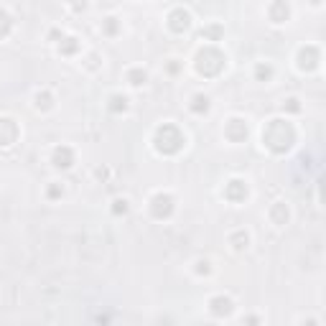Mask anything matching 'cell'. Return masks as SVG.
Segmentation results:
<instances>
[{
	"label": "cell",
	"mask_w": 326,
	"mask_h": 326,
	"mask_svg": "<svg viewBox=\"0 0 326 326\" xmlns=\"http://www.w3.org/2000/svg\"><path fill=\"white\" fill-rule=\"evenodd\" d=\"M191 110H194L196 115L207 112V110H209V97H204V95H196V97H194V102H191Z\"/></svg>",
	"instance_id": "17"
},
{
	"label": "cell",
	"mask_w": 326,
	"mask_h": 326,
	"mask_svg": "<svg viewBox=\"0 0 326 326\" xmlns=\"http://www.w3.org/2000/svg\"><path fill=\"white\" fill-rule=\"evenodd\" d=\"M288 13H291V8H288L285 0H275V3L270 6V21L273 23H285L288 21Z\"/></svg>",
	"instance_id": "11"
},
{
	"label": "cell",
	"mask_w": 326,
	"mask_h": 326,
	"mask_svg": "<svg viewBox=\"0 0 326 326\" xmlns=\"http://www.w3.org/2000/svg\"><path fill=\"white\" fill-rule=\"evenodd\" d=\"M110 110H112V112H125V110H128V100L120 97V95H112V97H110Z\"/></svg>",
	"instance_id": "18"
},
{
	"label": "cell",
	"mask_w": 326,
	"mask_h": 326,
	"mask_svg": "<svg viewBox=\"0 0 326 326\" xmlns=\"http://www.w3.org/2000/svg\"><path fill=\"white\" fill-rule=\"evenodd\" d=\"M49 196H51V199L61 196V189H59V186H51V189H49Z\"/></svg>",
	"instance_id": "27"
},
{
	"label": "cell",
	"mask_w": 326,
	"mask_h": 326,
	"mask_svg": "<svg viewBox=\"0 0 326 326\" xmlns=\"http://www.w3.org/2000/svg\"><path fill=\"white\" fill-rule=\"evenodd\" d=\"M59 49H61V54H74L79 49V44H76V38H64Z\"/></svg>",
	"instance_id": "22"
},
{
	"label": "cell",
	"mask_w": 326,
	"mask_h": 326,
	"mask_svg": "<svg viewBox=\"0 0 326 326\" xmlns=\"http://www.w3.org/2000/svg\"><path fill=\"white\" fill-rule=\"evenodd\" d=\"M270 219H273V224H285L288 222V207L285 204H273V209H270Z\"/></svg>",
	"instance_id": "13"
},
{
	"label": "cell",
	"mask_w": 326,
	"mask_h": 326,
	"mask_svg": "<svg viewBox=\"0 0 326 326\" xmlns=\"http://www.w3.org/2000/svg\"><path fill=\"white\" fill-rule=\"evenodd\" d=\"M18 138V125L11 117H0V145H13Z\"/></svg>",
	"instance_id": "6"
},
{
	"label": "cell",
	"mask_w": 326,
	"mask_h": 326,
	"mask_svg": "<svg viewBox=\"0 0 326 326\" xmlns=\"http://www.w3.org/2000/svg\"><path fill=\"white\" fill-rule=\"evenodd\" d=\"M36 107L38 110H51L54 107V97H51V92H36Z\"/></svg>",
	"instance_id": "14"
},
{
	"label": "cell",
	"mask_w": 326,
	"mask_h": 326,
	"mask_svg": "<svg viewBox=\"0 0 326 326\" xmlns=\"http://www.w3.org/2000/svg\"><path fill=\"white\" fill-rule=\"evenodd\" d=\"M105 31H107V33H115V31H117V18H107V21H105Z\"/></svg>",
	"instance_id": "25"
},
{
	"label": "cell",
	"mask_w": 326,
	"mask_h": 326,
	"mask_svg": "<svg viewBox=\"0 0 326 326\" xmlns=\"http://www.w3.org/2000/svg\"><path fill=\"white\" fill-rule=\"evenodd\" d=\"M87 6V0H74V11H85Z\"/></svg>",
	"instance_id": "28"
},
{
	"label": "cell",
	"mask_w": 326,
	"mask_h": 326,
	"mask_svg": "<svg viewBox=\"0 0 326 326\" xmlns=\"http://www.w3.org/2000/svg\"><path fill=\"white\" fill-rule=\"evenodd\" d=\"M112 212H115V214H125V212H128V199H115Z\"/></svg>",
	"instance_id": "23"
},
{
	"label": "cell",
	"mask_w": 326,
	"mask_h": 326,
	"mask_svg": "<svg viewBox=\"0 0 326 326\" xmlns=\"http://www.w3.org/2000/svg\"><path fill=\"white\" fill-rule=\"evenodd\" d=\"M224 69V54L214 46L209 49H201L196 54V71L204 74V76H217L219 71Z\"/></svg>",
	"instance_id": "3"
},
{
	"label": "cell",
	"mask_w": 326,
	"mask_h": 326,
	"mask_svg": "<svg viewBox=\"0 0 326 326\" xmlns=\"http://www.w3.org/2000/svg\"><path fill=\"white\" fill-rule=\"evenodd\" d=\"M311 3H313V6H318V3H321V0H311Z\"/></svg>",
	"instance_id": "29"
},
{
	"label": "cell",
	"mask_w": 326,
	"mask_h": 326,
	"mask_svg": "<svg viewBox=\"0 0 326 326\" xmlns=\"http://www.w3.org/2000/svg\"><path fill=\"white\" fill-rule=\"evenodd\" d=\"M209 308H212L214 316H227V313H232V298H227V296H217V298L209 301Z\"/></svg>",
	"instance_id": "12"
},
{
	"label": "cell",
	"mask_w": 326,
	"mask_h": 326,
	"mask_svg": "<svg viewBox=\"0 0 326 326\" xmlns=\"http://www.w3.org/2000/svg\"><path fill=\"white\" fill-rule=\"evenodd\" d=\"M209 270H212V268H209V260H199V263H196V273H199V275H209Z\"/></svg>",
	"instance_id": "24"
},
{
	"label": "cell",
	"mask_w": 326,
	"mask_h": 326,
	"mask_svg": "<svg viewBox=\"0 0 326 326\" xmlns=\"http://www.w3.org/2000/svg\"><path fill=\"white\" fill-rule=\"evenodd\" d=\"M11 16L6 13V11H0V38H6L8 33H11Z\"/></svg>",
	"instance_id": "20"
},
{
	"label": "cell",
	"mask_w": 326,
	"mask_h": 326,
	"mask_svg": "<svg viewBox=\"0 0 326 326\" xmlns=\"http://www.w3.org/2000/svg\"><path fill=\"white\" fill-rule=\"evenodd\" d=\"M229 242L234 244V250H244V248H248V242H250V234L239 229V232H234V234L229 237Z\"/></svg>",
	"instance_id": "15"
},
{
	"label": "cell",
	"mask_w": 326,
	"mask_h": 326,
	"mask_svg": "<svg viewBox=\"0 0 326 326\" xmlns=\"http://www.w3.org/2000/svg\"><path fill=\"white\" fill-rule=\"evenodd\" d=\"M71 163H74V150L69 145H59L54 150V166L56 169H69Z\"/></svg>",
	"instance_id": "10"
},
{
	"label": "cell",
	"mask_w": 326,
	"mask_h": 326,
	"mask_svg": "<svg viewBox=\"0 0 326 326\" xmlns=\"http://www.w3.org/2000/svg\"><path fill=\"white\" fill-rule=\"evenodd\" d=\"M318 49L316 46H306V49H301L298 51V66L303 69V71H311V69H316L318 66Z\"/></svg>",
	"instance_id": "8"
},
{
	"label": "cell",
	"mask_w": 326,
	"mask_h": 326,
	"mask_svg": "<svg viewBox=\"0 0 326 326\" xmlns=\"http://www.w3.org/2000/svg\"><path fill=\"white\" fill-rule=\"evenodd\" d=\"M285 107H288L291 112H298V110H301V105H298V100H296V97H291L288 102H285Z\"/></svg>",
	"instance_id": "26"
},
{
	"label": "cell",
	"mask_w": 326,
	"mask_h": 326,
	"mask_svg": "<svg viewBox=\"0 0 326 326\" xmlns=\"http://www.w3.org/2000/svg\"><path fill=\"white\" fill-rule=\"evenodd\" d=\"M150 214L155 219H169L174 214V196L171 194H155L150 199Z\"/></svg>",
	"instance_id": "4"
},
{
	"label": "cell",
	"mask_w": 326,
	"mask_h": 326,
	"mask_svg": "<svg viewBox=\"0 0 326 326\" xmlns=\"http://www.w3.org/2000/svg\"><path fill=\"white\" fill-rule=\"evenodd\" d=\"M224 196H227L232 204H237V201H244V196H248V186H244L239 179H234V181H229V184H227V189H224Z\"/></svg>",
	"instance_id": "9"
},
{
	"label": "cell",
	"mask_w": 326,
	"mask_h": 326,
	"mask_svg": "<svg viewBox=\"0 0 326 326\" xmlns=\"http://www.w3.org/2000/svg\"><path fill=\"white\" fill-rule=\"evenodd\" d=\"M224 135H227V140H232V143H242L244 138H248V125H244L242 120H229L227 122V128H224Z\"/></svg>",
	"instance_id": "7"
},
{
	"label": "cell",
	"mask_w": 326,
	"mask_h": 326,
	"mask_svg": "<svg viewBox=\"0 0 326 326\" xmlns=\"http://www.w3.org/2000/svg\"><path fill=\"white\" fill-rule=\"evenodd\" d=\"M189 26H191L189 11H184V8L171 11V16H169V28H171L174 33H184V31H189Z\"/></svg>",
	"instance_id": "5"
},
{
	"label": "cell",
	"mask_w": 326,
	"mask_h": 326,
	"mask_svg": "<svg viewBox=\"0 0 326 326\" xmlns=\"http://www.w3.org/2000/svg\"><path fill=\"white\" fill-rule=\"evenodd\" d=\"M219 36H222V26H217V23H214V26H209V28H204V31H201V38H212V41H217Z\"/></svg>",
	"instance_id": "21"
},
{
	"label": "cell",
	"mask_w": 326,
	"mask_h": 326,
	"mask_svg": "<svg viewBox=\"0 0 326 326\" xmlns=\"http://www.w3.org/2000/svg\"><path fill=\"white\" fill-rule=\"evenodd\" d=\"M153 143H155V150H158V153H163V155H174V153H179V150L184 148L186 140H184V133H181L176 125L166 122V125H160V128L155 130Z\"/></svg>",
	"instance_id": "2"
},
{
	"label": "cell",
	"mask_w": 326,
	"mask_h": 326,
	"mask_svg": "<svg viewBox=\"0 0 326 326\" xmlns=\"http://www.w3.org/2000/svg\"><path fill=\"white\" fill-rule=\"evenodd\" d=\"M296 140V130L291 122L285 120H270L263 128V143L273 150V153H285Z\"/></svg>",
	"instance_id": "1"
},
{
	"label": "cell",
	"mask_w": 326,
	"mask_h": 326,
	"mask_svg": "<svg viewBox=\"0 0 326 326\" xmlns=\"http://www.w3.org/2000/svg\"><path fill=\"white\" fill-rule=\"evenodd\" d=\"M255 76H258V82H270L273 66H270V64H258V66H255Z\"/></svg>",
	"instance_id": "19"
},
{
	"label": "cell",
	"mask_w": 326,
	"mask_h": 326,
	"mask_svg": "<svg viewBox=\"0 0 326 326\" xmlns=\"http://www.w3.org/2000/svg\"><path fill=\"white\" fill-rule=\"evenodd\" d=\"M145 79H148V74L143 71V69H130L128 71V82L133 87H140V85H145Z\"/></svg>",
	"instance_id": "16"
}]
</instances>
